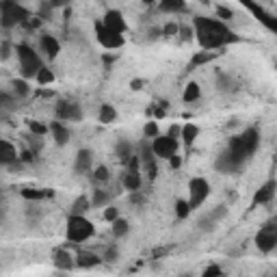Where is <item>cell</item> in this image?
Returning <instances> with one entry per match:
<instances>
[{
  "mask_svg": "<svg viewBox=\"0 0 277 277\" xmlns=\"http://www.w3.org/2000/svg\"><path fill=\"white\" fill-rule=\"evenodd\" d=\"M260 147V132L256 128H247L240 134L229 139L227 147L217 156L215 169L219 173H236L243 169V165L256 154Z\"/></svg>",
  "mask_w": 277,
  "mask_h": 277,
  "instance_id": "obj_1",
  "label": "cell"
},
{
  "mask_svg": "<svg viewBox=\"0 0 277 277\" xmlns=\"http://www.w3.org/2000/svg\"><path fill=\"white\" fill-rule=\"evenodd\" d=\"M193 33H195V39L199 41L204 52H215L229 44H238L240 41V37L227 24L206 15L193 17Z\"/></svg>",
  "mask_w": 277,
  "mask_h": 277,
  "instance_id": "obj_2",
  "label": "cell"
},
{
  "mask_svg": "<svg viewBox=\"0 0 277 277\" xmlns=\"http://www.w3.org/2000/svg\"><path fill=\"white\" fill-rule=\"evenodd\" d=\"M65 236L69 243H85V240H89L96 236V225L87 219V217H74L69 215L67 217V223H65Z\"/></svg>",
  "mask_w": 277,
  "mask_h": 277,
  "instance_id": "obj_3",
  "label": "cell"
},
{
  "mask_svg": "<svg viewBox=\"0 0 277 277\" xmlns=\"http://www.w3.org/2000/svg\"><path fill=\"white\" fill-rule=\"evenodd\" d=\"M13 50H15V55H17V61H20L22 78H24V80L35 78L39 69L44 67V63H41V56L28 44H17Z\"/></svg>",
  "mask_w": 277,
  "mask_h": 277,
  "instance_id": "obj_4",
  "label": "cell"
},
{
  "mask_svg": "<svg viewBox=\"0 0 277 277\" xmlns=\"http://www.w3.org/2000/svg\"><path fill=\"white\" fill-rule=\"evenodd\" d=\"M31 17V11L26 7H22V4L17 2H0V26L2 28H13L17 24H24V22Z\"/></svg>",
  "mask_w": 277,
  "mask_h": 277,
  "instance_id": "obj_5",
  "label": "cell"
},
{
  "mask_svg": "<svg viewBox=\"0 0 277 277\" xmlns=\"http://www.w3.org/2000/svg\"><path fill=\"white\" fill-rule=\"evenodd\" d=\"M188 195L191 197H188L186 202H188V208H191V212H193V210H197L206 199H208L210 182L204 180V178H191V182H188Z\"/></svg>",
  "mask_w": 277,
  "mask_h": 277,
  "instance_id": "obj_6",
  "label": "cell"
},
{
  "mask_svg": "<svg viewBox=\"0 0 277 277\" xmlns=\"http://www.w3.org/2000/svg\"><path fill=\"white\" fill-rule=\"evenodd\" d=\"M256 247L262 253H271L277 247V225L275 221L271 219L269 223H264L260 227V232L256 234Z\"/></svg>",
  "mask_w": 277,
  "mask_h": 277,
  "instance_id": "obj_7",
  "label": "cell"
},
{
  "mask_svg": "<svg viewBox=\"0 0 277 277\" xmlns=\"http://www.w3.org/2000/svg\"><path fill=\"white\" fill-rule=\"evenodd\" d=\"M96 39H98V44L106 50H119L123 46V41H126L123 35H117L113 31H109V28L102 24V20L96 22Z\"/></svg>",
  "mask_w": 277,
  "mask_h": 277,
  "instance_id": "obj_8",
  "label": "cell"
},
{
  "mask_svg": "<svg viewBox=\"0 0 277 277\" xmlns=\"http://www.w3.org/2000/svg\"><path fill=\"white\" fill-rule=\"evenodd\" d=\"M55 113L61 121H82V106L74 100H58Z\"/></svg>",
  "mask_w": 277,
  "mask_h": 277,
  "instance_id": "obj_9",
  "label": "cell"
},
{
  "mask_svg": "<svg viewBox=\"0 0 277 277\" xmlns=\"http://www.w3.org/2000/svg\"><path fill=\"white\" fill-rule=\"evenodd\" d=\"M178 141L167 139L165 134H158L156 139H152V152H154V158H163V161H169L173 154H178Z\"/></svg>",
  "mask_w": 277,
  "mask_h": 277,
  "instance_id": "obj_10",
  "label": "cell"
},
{
  "mask_svg": "<svg viewBox=\"0 0 277 277\" xmlns=\"http://www.w3.org/2000/svg\"><path fill=\"white\" fill-rule=\"evenodd\" d=\"M275 191H277V182H275L273 178L264 182V184H262L260 188H258L256 193H253V199H251V210H253V208H258V206H264V204H271V202H273Z\"/></svg>",
  "mask_w": 277,
  "mask_h": 277,
  "instance_id": "obj_11",
  "label": "cell"
},
{
  "mask_svg": "<svg viewBox=\"0 0 277 277\" xmlns=\"http://www.w3.org/2000/svg\"><path fill=\"white\" fill-rule=\"evenodd\" d=\"M243 7L249 9L251 13H253V17H258V20H260L271 33H277V17L273 13H269V11L264 9V7H260L258 2H247V0L243 2Z\"/></svg>",
  "mask_w": 277,
  "mask_h": 277,
  "instance_id": "obj_12",
  "label": "cell"
},
{
  "mask_svg": "<svg viewBox=\"0 0 277 277\" xmlns=\"http://www.w3.org/2000/svg\"><path fill=\"white\" fill-rule=\"evenodd\" d=\"M102 24L109 28V31H113L117 35H123L128 31V24H126V17H123L121 11H117V9H109L104 13L102 17Z\"/></svg>",
  "mask_w": 277,
  "mask_h": 277,
  "instance_id": "obj_13",
  "label": "cell"
},
{
  "mask_svg": "<svg viewBox=\"0 0 277 277\" xmlns=\"http://www.w3.org/2000/svg\"><path fill=\"white\" fill-rule=\"evenodd\" d=\"M39 50L44 52L48 58H56L58 52H61V41H58L55 35H41L39 37Z\"/></svg>",
  "mask_w": 277,
  "mask_h": 277,
  "instance_id": "obj_14",
  "label": "cell"
},
{
  "mask_svg": "<svg viewBox=\"0 0 277 277\" xmlns=\"http://www.w3.org/2000/svg\"><path fill=\"white\" fill-rule=\"evenodd\" d=\"M48 132L52 134L56 145H67L69 141H72V130H69L63 121H52L48 126Z\"/></svg>",
  "mask_w": 277,
  "mask_h": 277,
  "instance_id": "obj_15",
  "label": "cell"
},
{
  "mask_svg": "<svg viewBox=\"0 0 277 277\" xmlns=\"http://www.w3.org/2000/svg\"><path fill=\"white\" fill-rule=\"evenodd\" d=\"M17 150L15 145L7 139H0V167H11L13 163H17Z\"/></svg>",
  "mask_w": 277,
  "mask_h": 277,
  "instance_id": "obj_16",
  "label": "cell"
},
{
  "mask_svg": "<svg viewBox=\"0 0 277 277\" xmlns=\"http://www.w3.org/2000/svg\"><path fill=\"white\" fill-rule=\"evenodd\" d=\"M52 264L58 271H72L76 267V256H72L69 249H56L52 256Z\"/></svg>",
  "mask_w": 277,
  "mask_h": 277,
  "instance_id": "obj_17",
  "label": "cell"
},
{
  "mask_svg": "<svg viewBox=\"0 0 277 277\" xmlns=\"http://www.w3.org/2000/svg\"><path fill=\"white\" fill-rule=\"evenodd\" d=\"M91 163H93V154L91 150H87V147H82L78 150V154H76V161H74V171L82 175V173H89L91 171Z\"/></svg>",
  "mask_w": 277,
  "mask_h": 277,
  "instance_id": "obj_18",
  "label": "cell"
},
{
  "mask_svg": "<svg viewBox=\"0 0 277 277\" xmlns=\"http://www.w3.org/2000/svg\"><path fill=\"white\" fill-rule=\"evenodd\" d=\"M20 195L26 199V202H44V199H52L55 197V191L52 188H22Z\"/></svg>",
  "mask_w": 277,
  "mask_h": 277,
  "instance_id": "obj_19",
  "label": "cell"
},
{
  "mask_svg": "<svg viewBox=\"0 0 277 277\" xmlns=\"http://www.w3.org/2000/svg\"><path fill=\"white\" fill-rule=\"evenodd\" d=\"M100 264H102V258L93 251H80L76 256V267L78 269H96Z\"/></svg>",
  "mask_w": 277,
  "mask_h": 277,
  "instance_id": "obj_20",
  "label": "cell"
},
{
  "mask_svg": "<svg viewBox=\"0 0 277 277\" xmlns=\"http://www.w3.org/2000/svg\"><path fill=\"white\" fill-rule=\"evenodd\" d=\"M91 210V199L87 195H78L69 206V215L74 217H87V212Z\"/></svg>",
  "mask_w": 277,
  "mask_h": 277,
  "instance_id": "obj_21",
  "label": "cell"
},
{
  "mask_svg": "<svg viewBox=\"0 0 277 277\" xmlns=\"http://www.w3.org/2000/svg\"><path fill=\"white\" fill-rule=\"evenodd\" d=\"M115 156L119 158V163L121 165H126L130 158L134 156V150H132V143L128 139H119L117 141V145H115Z\"/></svg>",
  "mask_w": 277,
  "mask_h": 277,
  "instance_id": "obj_22",
  "label": "cell"
},
{
  "mask_svg": "<svg viewBox=\"0 0 277 277\" xmlns=\"http://www.w3.org/2000/svg\"><path fill=\"white\" fill-rule=\"evenodd\" d=\"M121 186L126 188L128 193H137V191H141V186H143V178H141V173L126 171V175L121 178Z\"/></svg>",
  "mask_w": 277,
  "mask_h": 277,
  "instance_id": "obj_23",
  "label": "cell"
},
{
  "mask_svg": "<svg viewBox=\"0 0 277 277\" xmlns=\"http://www.w3.org/2000/svg\"><path fill=\"white\" fill-rule=\"evenodd\" d=\"M89 199H91V208H106V206H111V193L100 186L93 188V195Z\"/></svg>",
  "mask_w": 277,
  "mask_h": 277,
  "instance_id": "obj_24",
  "label": "cell"
},
{
  "mask_svg": "<svg viewBox=\"0 0 277 277\" xmlns=\"http://www.w3.org/2000/svg\"><path fill=\"white\" fill-rule=\"evenodd\" d=\"M199 98H202V87H199V82L191 80L184 87V91H182V100H184L186 104H193V102H197Z\"/></svg>",
  "mask_w": 277,
  "mask_h": 277,
  "instance_id": "obj_25",
  "label": "cell"
},
{
  "mask_svg": "<svg viewBox=\"0 0 277 277\" xmlns=\"http://www.w3.org/2000/svg\"><path fill=\"white\" fill-rule=\"evenodd\" d=\"M158 9L165 11V13H184V11H188L184 0H163Z\"/></svg>",
  "mask_w": 277,
  "mask_h": 277,
  "instance_id": "obj_26",
  "label": "cell"
},
{
  "mask_svg": "<svg viewBox=\"0 0 277 277\" xmlns=\"http://www.w3.org/2000/svg\"><path fill=\"white\" fill-rule=\"evenodd\" d=\"M197 137H199V126H195V123H186V126H182L180 139L184 141V145L191 147L197 141Z\"/></svg>",
  "mask_w": 277,
  "mask_h": 277,
  "instance_id": "obj_27",
  "label": "cell"
},
{
  "mask_svg": "<svg viewBox=\"0 0 277 277\" xmlns=\"http://www.w3.org/2000/svg\"><path fill=\"white\" fill-rule=\"evenodd\" d=\"M11 87H13V96L17 100H24L31 96V85L24 80V78H15L13 82H11Z\"/></svg>",
  "mask_w": 277,
  "mask_h": 277,
  "instance_id": "obj_28",
  "label": "cell"
},
{
  "mask_svg": "<svg viewBox=\"0 0 277 277\" xmlns=\"http://www.w3.org/2000/svg\"><path fill=\"white\" fill-rule=\"evenodd\" d=\"M111 229H113V236H115V238H126L128 232H130V223H128V219L119 217L117 221L111 223Z\"/></svg>",
  "mask_w": 277,
  "mask_h": 277,
  "instance_id": "obj_29",
  "label": "cell"
},
{
  "mask_svg": "<svg viewBox=\"0 0 277 277\" xmlns=\"http://www.w3.org/2000/svg\"><path fill=\"white\" fill-rule=\"evenodd\" d=\"M98 119L102 121V123H113V121H117V109H115L113 104H102V106H100Z\"/></svg>",
  "mask_w": 277,
  "mask_h": 277,
  "instance_id": "obj_30",
  "label": "cell"
},
{
  "mask_svg": "<svg viewBox=\"0 0 277 277\" xmlns=\"http://www.w3.org/2000/svg\"><path fill=\"white\" fill-rule=\"evenodd\" d=\"M139 161H141V165H145V163H150V161H156L154 158V152H152V141H147V139H143L139 143Z\"/></svg>",
  "mask_w": 277,
  "mask_h": 277,
  "instance_id": "obj_31",
  "label": "cell"
},
{
  "mask_svg": "<svg viewBox=\"0 0 277 277\" xmlns=\"http://www.w3.org/2000/svg\"><path fill=\"white\" fill-rule=\"evenodd\" d=\"M109 180H111V169L106 167V165H100V167L93 169V182L102 188L104 184H109Z\"/></svg>",
  "mask_w": 277,
  "mask_h": 277,
  "instance_id": "obj_32",
  "label": "cell"
},
{
  "mask_svg": "<svg viewBox=\"0 0 277 277\" xmlns=\"http://www.w3.org/2000/svg\"><path fill=\"white\" fill-rule=\"evenodd\" d=\"M17 109V98L13 96V93H4L0 91V111H7V113H11V111Z\"/></svg>",
  "mask_w": 277,
  "mask_h": 277,
  "instance_id": "obj_33",
  "label": "cell"
},
{
  "mask_svg": "<svg viewBox=\"0 0 277 277\" xmlns=\"http://www.w3.org/2000/svg\"><path fill=\"white\" fill-rule=\"evenodd\" d=\"M35 80H37V85L39 87H48V85H52L55 82V72H52L50 67H41L39 72H37V76H35Z\"/></svg>",
  "mask_w": 277,
  "mask_h": 277,
  "instance_id": "obj_34",
  "label": "cell"
},
{
  "mask_svg": "<svg viewBox=\"0 0 277 277\" xmlns=\"http://www.w3.org/2000/svg\"><path fill=\"white\" fill-rule=\"evenodd\" d=\"M215 56H217V52H197V55L191 58V65H188V67H202V65H208V63H210Z\"/></svg>",
  "mask_w": 277,
  "mask_h": 277,
  "instance_id": "obj_35",
  "label": "cell"
},
{
  "mask_svg": "<svg viewBox=\"0 0 277 277\" xmlns=\"http://www.w3.org/2000/svg\"><path fill=\"white\" fill-rule=\"evenodd\" d=\"M173 212H175V217H178L180 221L188 219V217H191V208H188V202H186V199H175Z\"/></svg>",
  "mask_w": 277,
  "mask_h": 277,
  "instance_id": "obj_36",
  "label": "cell"
},
{
  "mask_svg": "<svg viewBox=\"0 0 277 277\" xmlns=\"http://www.w3.org/2000/svg\"><path fill=\"white\" fill-rule=\"evenodd\" d=\"M158 134H161V128H158V121L156 119H152V121H147L145 126H143V137L147 141H152V139H156Z\"/></svg>",
  "mask_w": 277,
  "mask_h": 277,
  "instance_id": "obj_37",
  "label": "cell"
},
{
  "mask_svg": "<svg viewBox=\"0 0 277 277\" xmlns=\"http://www.w3.org/2000/svg\"><path fill=\"white\" fill-rule=\"evenodd\" d=\"M100 258H102V262L115 264L117 260H119V249H117L115 245H109V247H106V249H104V253H102V256H100Z\"/></svg>",
  "mask_w": 277,
  "mask_h": 277,
  "instance_id": "obj_38",
  "label": "cell"
},
{
  "mask_svg": "<svg viewBox=\"0 0 277 277\" xmlns=\"http://www.w3.org/2000/svg\"><path fill=\"white\" fill-rule=\"evenodd\" d=\"M28 130H31V134H35V137H44V134H48V126H44L41 121H35V119H28Z\"/></svg>",
  "mask_w": 277,
  "mask_h": 277,
  "instance_id": "obj_39",
  "label": "cell"
},
{
  "mask_svg": "<svg viewBox=\"0 0 277 277\" xmlns=\"http://www.w3.org/2000/svg\"><path fill=\"white\" fill-rule=\"evenodd\" d=\"M215 11H217V17H219V22H223V24L234 17V11L229 9V7H225V4H217Z\"/></svg>",
  "mask_w": 277,
  "mask_h": 277,
  "instance_id": "obj_40",
  "label": "cell"
},
{
  "mask_svg": "<svg viewBox=\"0 0 277 277\" xmlns=\"http://www.w3.org/2000/svg\"><path fill=\"white\" fill-rule=\"evenodd\" d=\"M119 217H121V212H119V208H115V206H106V208L102 210V219L109 221V223L117 221Z\"/></svg>",
  "mask_w": 277,
  "mask_h": 277,
  "instance_id": "obj_41",
  "label": "cell"
},
{
  "mask_svg": "<svg viewBox=\"0 0 277 277\" xmlns=\"http://www.w3.org/2000/svg\"><path fill=\"white\" fill-rule=\"evenodd\" d=\"M225 215H227V206H223V204L215 206V208H212V210L208 212V217H210V219L215 221V223H219V221H221Z\"/></svg>",
  "mask_w": 277,
  "mask_h": 277,
  "instance_id": "obj_42",
  "label": "cell"
},
{
  "mask_svg": "<svg viewBox=\"0 0 277 277\" xmlns=\"http://www.w3.org/2000/svg\"><path fill=\"white\" fill-rule=\"evenodd\" d=\"M28 141V150L35 152V154L39 156V152H41V147H44V141H41V137H35V134H28L26 137Z\"/></svg>",
  "mask_w": 277,
  "mask_h": 277,
  "instance_id": "obj_43",
  "label": "cell"
},
{
  "mask_svg": "<svg viewBox=\"0 0 277 277\" xmlns=\"http://www.w3.org/2000/svg\"><path fill=\"white\" fill-rule=\"evenodd\" d=\"M178 31H180V24H178V22H173V20L167 22V24L161 28L163 37H175V35H178Z\"/></svg>",
  "mask_w": 277,
  "mask_h": 277,
  "instance_id": "obj_44",
  "label": "cell"
},
{
  "mask_svg": "<svg viewBox=\"0 0 277 277\" xmlns=\"http://www.w3.org/2000/svg\"><path fill=\"white\" fill-rule=\"evenodd\" d=\"M17 158H20L22 165H33L35 161H37V154H35V152H31V150L26 147V150H22L20 154H17Z\"/></svg>",
  "mask_w": 277,
  "mask_h": 277,
  "instance_id": "obj_45",
  "label": "cell"
},
{
  "mask_svg": "<svg viewBox=\"0 0 277 277\" xmlns=\"http://www.w3.org/2000/svg\"><path fill=\"white\" fill-rule=\"evenodd\" d=\"M217 85H219V91H232L234 87H232V78L225 74H219L217 76Z\"/></svg>",
  "mask_w": 277,
  "mask_h": 277,
  "instance_id": "obj_46",
  "label": "cell"
},
{
  "mask_svg": "<svg viewBox=\"0 0 277 277\" xmlns=\"http://www.w3.org/2000/svg\"><path fill=\"white\" fill-rule=\"evenodd\" d=\"M143 167H145L147 180H150V182H154V180H156V175H158V163H156V161H150V163H145Z\"/></svg>",
  "mask_w": 277,
  "mask_h": 277,
  "instance_id": "obj_47",
  "label": "cell"
},
{
  "mask_svg": "<svg viewBox=\"0 0 277 277\" xmlns=\"http://www.w3.org/2000/svg\"><path fill=\"white\" fill-rule=\"evenodd\" d=\"M202 277H223V269L219 267V264H210V267L204 269Z\"/></svg>",
  "mask_w": 277,
  "mask_h": 277,
  "instance_id": "obj_48",
  "label": "cell"
},
{
  "mask_svg": "<svg viewBox=\"0 0 277 277\" xmlns=\"http://www.w3.org/2000/svg\"><path fill=\"white\" fill-rule=\"evenodd\" d=\"M178 35H180L182 41H191L193 37H195V33H193V26H188V24H180Z\"/></svg>",
  "mask_w": 277,
  "mask_h": 277,
  "instance_id": "obj_49",
  "label": "cell"
},
{
  "mask_svg": "<svg viewBox=\"0 0 277 277\" xmlns=\"http://www.w3.org/2000/svg\"><path fill=\"white\" fill-rule=\"evenodd\" d=\"M11 52H13V46H11L9 41H2V44H0V61H7L11 56Z\"/></svg>",
  "mask_w": 277,
  "mask_h": 277,
  "instance_id": "obj_50",
  "label": "cell"
},
{
  "mask_svg": "<svg viewBox=\"0 0 277 277\" xmlns=\"http://www.w3.org/2000/svg\"><path fill=\"white\" fill-rule=\"evenodd\" d=\"M24 26L28 28V31H35V28L41 26V17H39V15H31V17H28V20L24 22Z\"/></svg>",
  "mask_w": 277,
  "mask_h": 277,
  "instance_id": "obj_51",
  "label": "cell"
},
{
  "mask_svg": "<svg viewBox=\"0 0 277 277\" xmlns=\"http://www.w3.org/2000/svg\"><path fill=\"white\" fill-rule=\"evenodd\" d=\"M130 204H132V206H139V208H141V206L145 204V195H143V193H141V191H137V193H130Z\"/></svg>",
  "mask_w": 277,
  "mask_h": 277,
  "instance_id": "obj_52",
  "label": "cell"
},
{
  "mask_svg": "<svg viewBox=\"0 0 277 277\" xmlns=\"http://www.w3.org/2000/svg\"><path fill=\"white\" fill-rule=\"evenodd\" d=\"M180 130H182V126H178V123H173L171 128H169V132L165 134L167 139H171V141H178L180 139Z\"/></svg>",
  "mask_w": 277,
  "mask_h": 277,
  "instance_id": "obj_53",
  "label": "cell"
},
{
  "mask_svg": "<svg viewBox=\"0 0 277 277\" xmlns=\"http://www.w3.org/2000/svg\"><path fill=\"white\" fill-rule=\"evenodd\" d=\"M28 219H31V221H33V219H35V221H39V219H41V210H39L35 204L31 206V208H28Z\"/></svg>",
  "mask_w": 277,
  "mask_h": 277,
  "instance_id": "obj_54",
  "label": "cell"
},
{
  "mask_svg": "<svg viewBox=\"0 0 277 277\" xmlns=\"http://www.w3.org/2000/svg\"><path fill=\"white\" fill-rule=\"evenodd\" d=\"M167 163H169V169H180V167H182V158H180L178 154H173Z\"/></svg>",
  "mask_w": 277,
  "mask_h": 277,
  "instance_id": "obj_55",
  "label": "cell"
},
{
  "mask_svg": "<svg viewBox=\"0 0 277 277\" xmlns=\"http://www.w3.org/2000/svg\"><path fill=\"white\" fill-rule=\"evenodd\" d=\"M143 85H145V80H141V78L130 80V89L132 91H141V89H143Z\"/></svg>",
  "mask_w": 277,
  "mask_h": 277,
  "instance_id": "obj_56",
  "label": "cell"
},
{
  "mask_svg": "<svg viewBox=\"0 0 277 277\" xmlns=\"http://www.w3.org/2000/svg\"><path fill=\"white\" fill-rule=\"evenodd\" d=\"M154 37H163L161 28H152V31H150V39H154Z\"/></svg>",
  "mask_w": 277,
  "mask_h": 277,
  "instance_id": "obj_57",
  "label": "cell"
},
{
  "mask_svg": "<svg viewBox=\"0 0 277 277\" xmlns=\"http://www.w3.org/2000/svg\"><path fill=\"white\" fill-rule=\"evenodd\" d=\"M4 217H7V208L0 204V221H4Z\"/></svg>",
  "mask_w": 277,
  "mask_h": 277,
  "instance_id": "obj_58",
  "label": "cell"
},
{
  "mask_svg": "<svg viewBox=\"0 0 277 277\" xmlns=\"http://www.w3.org/2000/svg\"><path fill=\"white\" fill-rule=\"evenodd\" d=\"M180 277H195V275H193V273H182Z\"/></svg>",
  "mask_w": 277,
  "mask_h": 277,
  "instance_id": "obj_59",
  "label": "cell"
}]
</instances>
